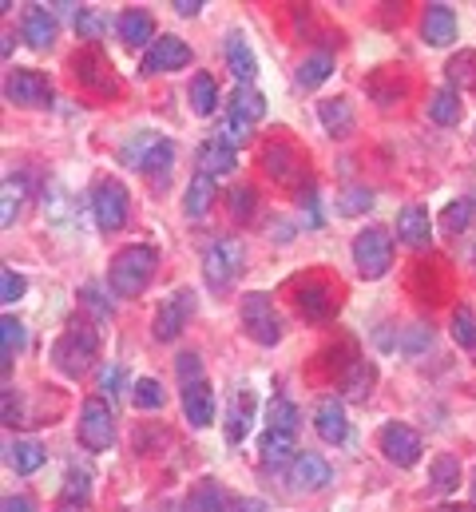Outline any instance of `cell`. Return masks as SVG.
Returning <instances> with one entry per match:
<instances>
[{
	"instance_id": "bcb514c9",
	"label": "cell",
	"mask_w": 476,
	"mask_h": 512,
	"mask_svg": "<svg viewBox=\"0 0 476 512\" xmlns=\"http://www.w3.org/2000/svg\"><path fill=\"white\" fill-rule=\"evenodd\" d=\"M250 211H254V187H235L231 191V215H235L238 223H246Z\"/></svg>"
},
{
	"instance_id": "d4e9b609",
	"label": "cell",
	"mask_w": 476,
	"mask_h": 512,
	"mask_svg": "<svg viewBox=\"0 0 476 512\" xmlns=\"http://www.w3.org/2000/svg\"><path fill=\"white\" fill-rule=\"evenodd\" d=\"M429 489L449 497L453 489H461V461L453 453H437L433 465H429Z\"/></svg>"
},
{
	"instance_id": "680465c9",
	"label": "cell",
	"mask_w": 476,
	"mask_h": 512,
	"mask_svg": "<svg viewBox=\"0 0 476 512\" xmlns=\"http://www.w3.org/2000/svg\"><path fill=\"white\" fill-rule=\"evenodd\" d=\"M437 512H469V509H461V505H441Z\"/></svg>"
},
{
	"instance_id": "83f0119b",
	"label": "cell",
	"mask_w": 476,
	"mask_h": 512,
	"mask_svg": "<svg viewBox=\"0 0 476 512\" xmlns=\"http://www.w3.org/2000/svg\"><path fill=\"white\" fill-rule=\"evenodd\" d=\"M187 512H231V501L215 481H199L187 493Z\"/></svg>"
},
{
	"instance_id": "52a82bcc",
	"label": "cell",
	"mask_w": 476,
	"mask_h": 512,
	"mask_svg": "<svg viewBox=\"0 0 476 512\" xmlns=\"http://www.w3.org/2000/svg\"><path fill=\"white\" fill-rule=\"evenodd\" d=\"M377 445H381L385 461H389V465H397V469H413V465L421 461V453H425L421 433H417V429H409V425H401V421L381 425Z\"/></svg>"
},
{
	"instance_id": "6f0895ef",
	"label": "cell",
	"mask_w": 476,
	"mask_h": 512,
	"mask_svg": "<svg viewBox=\"0 0 476 512\" xmlns=\"http://www.w3.org/2000/svg\"><path fill=\"white\" fill-rule=\"evenodd\" d=\"M159 512H187V505H163Z\"/></svg>"
},
{
	"instance_id": "9c48e42d",
	"label": "cell",
	"mask_w": 476,
	"mask_h": 512,
	"mask_svg": "<svg viewBox=\"0 0 476 512\" xmlns=\"http://www.w3.org/2000/svg\"><path fill=\"white\" fill-rule=\"evenodd\" d=\"M191 314H195V294H191V290H175L171 298L159 302L155 322H151V334H155L159 342H175V338L187 330Z\"/></svg>"
},
{
	"instance_id": "603a6c76",
	"label": "cell",
	"mask_w": 476,
	"mask_h": 512,
	"mask_svg": "<svg viewBox=\"0 0 476 512\" xmlns=\"http://www.w3.org/2000/svg\"><path fill=\"white\" fill-rule=\"evenodd\" d=\"M235 163H238V155H235V147H227L219 135L215 139H207L203 147H199V171L203 175H227V171H235Z\"/></svg>"
},
{
	"instance_id": "816d5d0a",
	"label": "cell",
	"mask_w": 476,
	"mask_h": 512,
	"mask_svg": "<svg viewBox=\"0 0 476 512\" xmlns=\"http://www.w3.org/2000/svg\"><path fill=\"white\" fill-rule=\"evenodd\" d=\"M0 512H36V509H32V501H28V497H20V493H16V497H4Z\"/></svg>"
},
{
	"instance_id": "e0dca14e",
	"label": "cell",
	"mask_w": 476,
	"mask_h": 512,
	"mask_svg": "<svg viewBox=\"0 0 476 512\" xmlns=\"http://www.w3.org/2000/svg\"><path fill=\"white\" fill-rule=\"evenodd\" d=\"M20 36H24L28 48L48 52L52 40H56V20H52V12H48L44 4H28V8H24V20H20Z\"/></svg>"
},
{
	"instance_id": "cb8c5ba5",
	"label": "cell",
	"mask_w": 476,
	"mask_h": 512,
	"mask_svg": "<svg viewBox=\"0 0 476 512\" xmlns=\"http://www.w3.org/2000/svg\"><path fill=\"white\" fill-rule=\"evenodd\" d=\"M211 203H215V179L203 175V171H195L191 183H187V191H183V211H187L191 219H199V215L211 211Z\"/></svg>"
},
{
	"instance_id": "2e32d148",
	"label": "cell",
	"mask_w": 476,
	"mask_h": 512,
	"mask_svg": "<svg viewBox=\"0 0 476 512\" xmlns=\"http://www.w3.org/2000/svg\"><path fill=\"white\" fill-rule=\"evenodd\" d=\"M330 465H326V457H318V453H298L294 461H290V485L294 489H306V493H318V489H326L330 485Z\"/></svg>"
},
{
	"instance_id": "11a10c76",
	"label": "cell",
	"mask_w": 476,
	"mask_h": 512,
	"mask_svg": "<svg viewBox=\"0 0 476 512\" xmlns=\"http://www.w3.org/2000/svg\"><path fill=\"white\" fill-rule=\"evenodd\" d=\"M0 56H12V32L0 36Z\"/></svg>"
},
{
	"instance_id": "b9f144b4",
	"label": "cell",
	"mask_w": 476,
	"mask_h": 512,
	"mask_svg": "<svg viewBox=\"0 0 476 512\" xmlns=\"http://www.w3.org/2000/svg\"><path fill=\"white\" fill-rule=\"evenodd\" d=\"M24 290H28L24 274H16L12 266H4V270H0V302H4V306H16V302L24 298Z\"/></svg>"
},
{
	"instance_id": "1f68e13d",
	"label": "cell",
	"mask_w": 476,
	"mask_h": 512,
	"mask_svg": "<svg viewBox=\"0 0 476 512\" xmlns=\"http://www.w3.org/2000/svg\"><path fill=\"white\" fill-rule=\"evenodd\" d=\"M20 346H24V326H20L12 314H4V318H0V370H4V378H8L12 358H16Z\"/></svg>"
},
{
	"instance_id": "60d3db41",
	"label": "cell",
	"mask_w": 476,
	"mask_h": 512,
	"mask_svg": "<svg viewBox=\"0 0 476 512\" xmlns=\"http://www.w3.org/2000/svg\"><path fill=\"white\" fill-rule=\"evenodd\" d=\"M298 302H302V314H306V318H326V314H334V294L322 290V286L306 290Z\"/></svg>"
},
{
	"instance_id": "d6986e66",
	"label": "cell",
	"mask_w": 476,
	"mask_h": 512,
	"mask_svg": "<svg viewBox=\"0 0 476 512\" xmlns=\"http://www.w3.org/2000/svg\"><path fill=\"white\" fill-rule=\"evenodd\" d=\"M116 28H119V40L123 44H131V48H139V44H155L159 36H155V20H151V12H143V8H123L116 16Z\"/></svg>"
},
{
	"instance_id": "74e56055",
	"label": "cell",
	"mask_w": 476,
	"mask_h": 512,
	"mask_svg": "<svg viewBox=\"0 0 476 512\" xmlns=\"http://www.w3.org/2000/svg\"><path fill=\"white\" fill-rule=\"evenodd\" d=\"M262 163H266V171H270V175H274L278 183H286V179H294V167H298V159H294V151H290V147H282V143H278V147H270Z\"/></svg>"
},
{
	"instance_id": "c3c4849f",
	"label": "cell",
	"mask_w": 476,
	"mask_h": 512,
	"mask_svg": "<svg viewBox=\"0 0 476 512\" xmlns=\"http://www.w3.org/2000/svg\"><path fill=\"white\" fill-rule=\"evenodd\" d=\"M179 378H183V382L207 378V374H203V366H199V354H191V350H187V354H179Z\"/></svg>"
},
{
	"instance_id": "f5cc1de1",
	"label": "cell",
	"mask_w": 476,
	"mask_h": 512,
	"mask_svg": "<svg viewBox=\"0 0 476 512\" xmlns=\"http://www.w3.org/2000/svg\"><path fill=\"white\" fill-rule=\"evenodd\" d=\"M199 8H203V0H175V12L179 16H195Z\"/></svg>"
},
{
	"instance_id": "836d02e7",
	"label": "cell",
	"mask_w": 476,
	"mask_h": 512,
	"mask_svg": "<svg viewBox=\"0 0 476 512\" xmlns=\"http://www.w3.org/2000/svg\"><path fill=\"white\" fill-rule=\"evenodd\" d=\"M266 429H274V433H298V409H294V401L274 397L270 409H266Z\"/></svg>"
},
{
	"instance_id": "ab89813d",
	"label": "cell",
	"mask_w": 476,
	"mask_h": 512,
	"mask_svg": "<svg viewBox=\"0 0 476 512\" xmlns=\"http://www.w3.org/2000/svg\"><path fill=\"white\" fill-rule=\"evenodd\" d=\"M131 389H135V393H131V401H135L139 409H163V401H167L163 385L155 382V378H139Z\"/></svg>"
},
{
	"instance_id": "f907efd6",
	"label": "cell",
	"mask_w": 476,
	"mask_h": 512,
	"mask_svg": "<svg viewBox=\"0 0 476 512\" xmlns=\"http://www.w3.org/2000/svg\"><path fill=\"white\" fill-rule=\"evenodd\" d=\"M302 203H306V215H310V227H322V215H318V187H314V183L306 187V199H302Z\"/></svg>"
},
{
	"instance_id": "484cf974",
	"label": "cell",
	"mask_w": 476,
	"mask_h": 512,
	"mask_svg": "<svg viewBox=\"0 0 476 512\" xmlns=\"http://www.w3.org/2000/svg\"><path fill=\"white\" fill-rule=\"evenodd\" d=\"M318 120L334 139H346L354 131V108H350V100H326V104H318Z\"/></svg>"
},
{
	"instance_id": "ac0fdd59",
	"label": "cell",
	"mask_w": 476,
	"mask_h": 512,
	"mask_svg": "<svg viewBox=\"0 0 476 512\" xmlns=\"http://www.w3.org/2000/svg\"><path fill=\"white\" fill-rule=\"evenodd\" d=\"M397 239H401L405 247H413V251L429 247V239H433V223H429V211H425V207H417V203L401 207V215H397Z\"/></svg>"
},
{
	"instance_id": "9f6ffc18",
	"label": "cell",
	"mask_w": 476,
	"mask_h": 512,
	"mask_svg": "<svg viewBox=\"0 0 476 512\" xmlns=\"http://www.w3.org/2000/svg\"><path fill=\"white\" fill-rule=\"evenodd\" d=\"M80 509H84V505H68V501H60V509L56 512H80Z\"/></svg>"
},
{
	"instance_id": "3957f363",
	"label": "cell",
	"mask_w": 476,
	"mask_h": 512,
	"mask_svg": "<svg viewBox=\"0 0 476 512\" xmlns=\"http://www.w3.org/2000/svg\"><path fill=\"white\" fill-rule=\"evenodd\" d=\"M119 159L139 171V175H151V179H163L167 167L175 163V143L159 131H135L123 147H119Z\"/></svg>"
},
{
	"instance_id": "5bb4252c",
	"label": "cell",
	"mask_w": 476,
	"mask_h": 512,
	"mask_svg": "<svg viewBox=\"0 0 476 512\" xmlns=\"http://www.w3.org/2000/svg\"><path fill=\"white\" fill-rule=\"evenodd\" d=\"M314 429L326 445H342L350 437V421H346V405L338 397H322L314 405Z\"/></svg>"
},
{
	"instance_id": "ffe728a7",
	"label": "cell",
	"mask_w": 476,
	"mask_h": 512,
	"mask_svg": "<svg viewBox=\"0 0 476 512\" xmlns=\"http://www.w3.org/2000/svg\"><path fill=\"white\" fill-rule=\"evenodd\" d=\"M250 421H254V393L250 389H235L231 405H227V441L242 445L246 433H250Z\"/></svg>"
},
{
	"instance_id": "ee69618b",
	"label": "cell",
	"mask_w": 476,
	"mask_h": 512,
	"mask_svg": "<svg viewBox=\"0 0 476 512\" xmlns=\"http://www.w3.org/2000/svg\"><path fill=\"white\" fill-rule=\"evenodd\" d=\"M20 199H24V183H20L16 175H8V179H4V211H0V223H4V227H12V219H16V211H20Z\"/></svg>"
},
{
	"instance_id": "f546056e",
	"label": "cell",
	"mask_w": 476,
	"mask_h": 512,
	"mask_svg": "<svg viewBox=\"0 0 476 512\" xmlns=\"http://www.w3.org/2000/svg\"><path fill=\"white\" fill-rule=\"evenodd\" d=\"M334 76V56L330 52H314L298 64V88H318Z\"/></svg>"
},
{
	"instance_id": "4dcf8cb0",
	"label": "cell",
	"mask_w": 476,
	"mask_h": 512,
	"mask_svg": "<svg viewBox=\"0 0 476 512\" xmlns=\"http://www.w3.org/2000/svg\"><path fill=\"white\" fill-rule=\"evenodd\" d=\"M191 108H195V116H215L219 112V84L203 72V76H195L191 80Z\"/></svg>"
},
{
	"instance_id": "f6af8a7d",
	"label": "cell",
	"mask_w": 476,
	"mask_h": 512,
	"mask_svg": "<svg viewBox=\"0 0 476 512\" xmlns=\"http://www.w3.org/2000/svg\"><path fill=\"white\" fill-rule=\"evenodd\" d=\"M405 354H421V350H429L433 346V330H425V326H409V334L397 342Z\"/></svg>"
},
{
	"instance_id": "681fc988",
	"label": "cell",
	"mask_w": 476,
	"mask_h": 512,
	"mask_svg": "<svg viewBox=\"0 0 476 512\" xmlns=\"http://www.w3.org/2000/svg\"><path fill=\"white\" fill-rule=\"evenodd\" d=\"M119 382H123V370H119V366H104V370H100V393L116 397V393H119Z\"/></svg>"
},
{
	"instance_id": "8d00e7d4",
	"label": "cell",
	"mask_w": 476,
	"mask_h": 512,
	"mask_svg": "<svg viewBox=\"0 0 476 512\" xmlns=\"http://www.w3.org/2000/svg\"><path fill=\"white\" fill-rule=\"evenodd\" d=\"M369 385H373V366L361 358V362L350 366V374L342 378V389H346L350 401H365V397H369Z\"/></svg>"
},
{
	"instance_id": "91938a15",
	"label": "cell",
	"mask_w": 476,
	"mask_h": 512,
	"mask_svg": "<svg viewBox=\"0 0 476 512\" xmlns=\"http://www.w3.org/2000/svg\"><path fill=\"white\" fill-rule=\"evenodd\" d=\"M473 501H476V469H473Z\"/></svg>"
},
{
	"instance_id": "6da1fadb",
	"label": "cell",
	"mask_w": 476,
	"mask_h": 512,
	"mask_svg": "<svg viewBox=\"0 0 476 512\" xmlns=\"http://www.w3.org/2000/svg\"><path fill=\"white\" fill-rule=\"evenodd\" d=\"M100 358V334L92 322L76 318L68 322V330L52 342V366L64 374V378H84Z\"/></svg>"
},
{
	"instance_id": "ba28073f",
	"label": "cell",
	"mask_w": 476,
	"mask_h": 512,
	"mask_svg": "<svg viewBox=\"0 0 476 512\" xmlns=\"http://www.w3.org/2000/svg\"><path fill=\"white\" fill-rule=\"evenodd\" d=\"M4 96L20 108H48L52 104V84L36 68H12L4 80Z\"/></svg>"
},
{
	"instance_id": "9a60e30c",
	"label": "cell",
	"mask_w": 476,
	"mask_h": 512,
	"mask_svg": "<svg viewBox=\"0 0 476 512\" xmlns=\"http://www.w3.org/2000/svg\"><path fill=\"white\" fill-rule=\"evenodd\" d=\"M183 413L195 429H207L215 421V389L207 378H195V382H183Z\"/></svg>"
},
{
	"instance_id": "4fadbf2b",
	"label": "cell",
	"mask_w": 476,
	"mask_h": 512,
	"mask_svg": "<svg viewBox=\"0 0 476 512\" xmlns=\"http://www.w3.org/2000/svg\"><path fill=\"white\" fill-rule=\"evenodd\" d=\"M421 40L429 48H449L457 40V12L449 4H429L421 16Z\"/></svg>"
},
{
	"instance_id": "44dd1931",
	"label": "cell",
	"mask_w": 476,
	"mask_h": 512,
	"mask_svg": "<svg viewBox=\"0 0 476 512\" xmlns=\"http://www.w3.org/2000/svg\"><path fill=\"white\" fill-rule=\"evenodd\" d=\"M223 56H227V68H231V76H235L238 88H242V84H250V80L258 76V60H254L250 44H246L238 32H231V36H227V48H223Z\"/></svg>"
},
{
	"instance_id": "7402d4cb",
	"label": "cell",
	"mask_w": 476,
	"mask_h": 512,
	"mask_svg": "<svg viewBox=\"0 0 476 512\" xmlns=\"http://www.w3.org/2000/svg\"><path fill=\"white\" fill-rule=\"evenodd\" d=\"M4 461H8V469L16 477H32L44 465V445H36V441H8L4 445Z\"/></svg>"
},
{
	"instance_id": "8fae6325",
	"label": "cell",
	"mask_w": 476,
	"mask_h": 512,
	"mask_svg": "<svg viewBox=\"0 0 476 512\" xmlns=\"http://www.w3.org/2000/svg\"><path fill=\"white\" fill-rule=\"evenodd\" d=\"M242 258H246V247L238 239H219L207 258H203V278L211 286H231L238 274H242Z\"/></svg>"
},
{
	"instance_id": "7a4b0ae2",
	"label": "cell",
	"mask_w": 476,
	"mask_h": 512,
	"mask_svg": "<svg viewBox=\"0 0 476 512\" xmlns=\"http://www.w3.org/2000/svg\"><path fill=\"white\" fill-rule=\"evenodd\" d=\"M155 266H159L155 247L131 243V247L116 251V258H112V266H108V286L116 290L119 298H139V294L151 286Z\"/></svg>"
},
{
	"instance_id": "d590c367",
	"label": "cell",
	"mask_w": 476,
	"mask_h": 512,
	"mask_svg": "<svg viewBox=\"0 0 476 512\" xmlns=\"http://www.w3.org/2000/svg\"><path fill=\"white\" fill-rule=\"evenodd\" d=\"M88 497H92V473H88V469H68L60 501H68V505H88Z\"/></svg>"
},
{
	"instance_id": "7bdbcfd3",
	"label": "cell",
	"mask_w": 476,
	"mask_h": 512,
	"mask_svg": "<svg viewBox=\"0 0 476 512\" xmlns=\"http://www.w3.org/2000/svg\"><path fill=\"white\" fill-rule=\"evenodd\" d=\"M369 207H373V191H369V187H346L342 199H338V211H342V215H361V211H369Z\"/></svg>"
},
{
	"instance_id": "277c9868",
	"label": "cell",
	"mask_w": 476,
	"mask_h": 512,
	"mask_svg": "<svg viewBox=\"0 0 476 512\" xmlns=\"http://www.w3.org/2000/svg\"><path fill=\"white\" fill-rule=\"evenodd\" d=\"M76 437H80V445H84L88 453L112 449V441H116V413H112V405H108L104 397H88V401L80 405Z\"/></svg>"
},
{
	"instance_id": "7dc6e473",
	"label": "cell",
	"mask_w": 476,
	"mask_h": 512,
	"mask_svg": "<svg viewBox=\"0 0 476 512\" xmlns=\"http://www.w3.org/2000/svg\"><path fill=\"white\" fill-rule=\"evenodd\" d=\"M76 32H80L84 40H96V36L104 32V20H100L96 12H80V20H76Z\"/></svg>"
},
{
	"instance_id": "db71d44e",
	"label": "cell",
	"mask_w": 476,
	"mask_h": 512,
	"mask_svg": "<svg viewBox=\"0 0 476 512\" xmlns=\"http://www.w3.org/2000/svg\"><path fill=\"white\" fill-rule=\"evenodd\" d=\"M235 512H266L262 501H235Z\"/></svg>"
},
{
	"instance_id": "30bf717a",
	"label": "cell",
	"mask_w": 476,
	"mask_h": 512,
	"mask_svg": "<svg viewBox=\"0 0 476 512\" xmlns=\"http://www.w3.org/2000/svg\"><path fill=\"white\" fill-rule=\"evenodd\" d=\"M92 215L100 231H119L127 223V187L119 179H100L92 191Z\"/></svg>"
},
{
	"instance_id": "5b68a950",
	"label": "cell",
	"mask_w": 476,
	"mask_h": 512,
	"mask_svg": "<svg viewBox=\"0 0 476 512\" xmlns=\"http://www.w3.org/2000/svg\"><path fill=\"white\" fill-rule=\"evenodd\" d=\"M354 266L361 278H381L393 266V235L385 227H365L354 239Z\"/></svg>"
},
{
	"instance_id": "e575fe53",
	"label": "cell",
	"mask_w": 476,
	"mask_h": 512,
	"mask_svg": "<svg viewBox=\"0 0 476 512\" xmlns=\"http://www.w3.org/2000/svg\"><path fill=\"white\" fill-rule=\"evenodd\" d=\"M445 72H449V80H453V92H457V88H461V92H473L476 88V52L453 56Z\"/></svg>"
},
{
	"instance_id": "d6a6232c",
	"label": "cell",
	"mask_w": 476,
	"mask_h": 512,
	"mask_svg": "<svg viewBox=\"0 0 476 512\" xmlns=\"http://www.w3.org/2000/svg\"><path fill=\"white\" fill-rule=\"evenodd\" d=\"M473 219H476V195H469V199H453V203L441 211V227H445L449 235L469 231Z\"/></svg>"
},
{
	"instance_id": "f1b7e54d",
	"label": "cell",
	"mask_w": 476,
	"mask_h": 512,
	"mask_svg": "<svg viewBox=\"0 0 476 512\" xmlns=\"http://www.w3.org/2000/svg\"><path fill=\"white\" fill-rule=\"evenodd\" d=\"M429 120L441 124V128H453V124L461 120V92L437 88V92L429 96Z\"/></svg>"
},
{
	"instance_id": "8992f818",
	"label": "cell",
	"mask_w": 476,
	"mask_h": 512,
	"mask_svg": "<svg viewBox=\"0 0 476 512\" xmlns=\"http://www.w3.org/2000/svg\"><path fill=\"white\" fill-rule=\"evenodd\" d=\"M242 330L258 346H274L282 338V318H278V310L270 306L266 294H246L242 298Z\"/></svg>"
},
{
	"instance_id": "f35d334b",
	"label": "cell",
	"mask_w": 476,
	"mask_h": 512,
	"mask_svg": "<svg viewBox=\"0 0 476 512\" xmlns=\"http://www.w3.org/2000/svg\"><path fill=\"white\" fill-rule=\"evenodd\" d=\"M453 338H457L461 350L476 354V314L469 310V306H461V310L453 314Z\"/></svg>"
},
{
	"instance_id": "4316f807",
	"label": "cell",
	"mask_w": 476,
	"mask_h": 512,
	"mask_svg": "<svg viewBox=\"0 0 476 512\" xmlns=\"http://www.w3.org/2000/svg\"><path fill=\"white\" fill-rule=\"evenodd\" d=\"M298 457V433H274V429H266L262 433V461L266 465H286V461H294Z\"/></svg>"
},
{
	"instance_id": "7c38bea8",
	"label": "cell",
	"mask_w": 476,
	"mask_h": 512,
	"mask_svg": "<svg viewBox=\"0 0 476 512\" xmlns=\"http://www.w3.org/2000/svg\"><path fill=\"white\" fill-rule=\"evenodd\" d=\"M187 64H191V48H187L179 36H159V40L143 52L139 72H143V76H159V72H175V68H187Z\"/></svg>"
}]
</instances>
